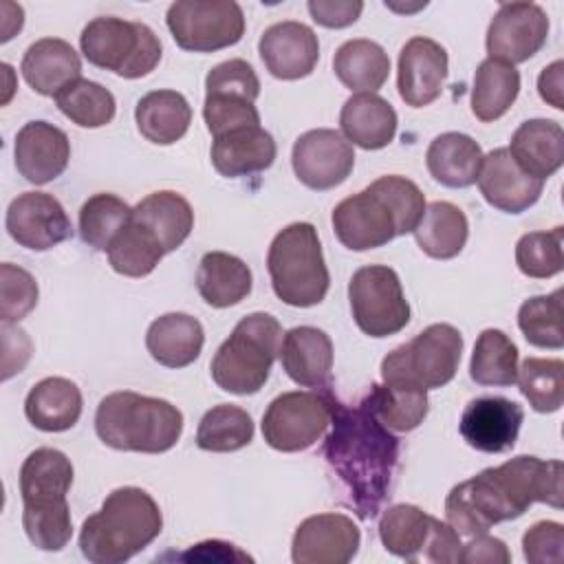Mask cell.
I'll return each instance as SVG.
<instances>
[{
  "mask_svg": "<svg viewBox=\"0 0 564 564\" xmlns=\"http://www.w3.org/2000/svg\"><path fill=\"white\" fill-rule=\"evenodd\" d=\"M469 377L478 386H513L518 377V346L498 328H485L471 352Z\"/></svg>",
  "mask_w": 564,
  "mask_h": 564,
  "instance_id": "cell-39",
  "label": "cell"
},
{
  "mask_svg": "<svg viewBox=\"0 0 564 564\" xmlns=\"http://www.w3.org/2000/svg\"><path fill=\"white\" fill-rule=\"evenodd\" d=\"M562 463L516 456L458 482L445 498L447 524L458 535H480L494 524L520 518L533 502L562 509Z\"/></svg>",
  "mask_w": 564,
  "mask_h": 564,
  "instance_id": "cell-1",
  "label": "cell"
},
{
  "mask_svg": "<svg viewBox=\"0 0 564 564\" xmlns=\"http://www.w3.org/2000/svg\"><path fill=\"white\" fill-rule=\"evenodd\" d=\"M134 121L150 143L172 145L189 130L192 108L178 90H152L137 101Z\"/></svg>",
  "mask_w": 564,
  "mask_h": 564,
  "instance_id": "cell-33",
  "label": "cell"
},
{
  "mask_svg": "<svg viewBox=\"0 0 564 564\" xmlns=\"http://www.w3.org/2000/svg\"><path fill=\"white\" fill-rule=\"evenodd\" d=\"M463 335L452 324H430L412 341L397 346L381 361L383 383L421 390L447 386L458 370Z\"/></svg>",
  "mask_w": 564,
  "mask_h": 564,
  "instance_id": "cell-10",
  "label": "cell"
},
{
  "mask_svg": "<svg viewBox=\"0 0 564 564\" xmlns=\"http://www.w3.org/2000/svg\"><path fill=\"white\" fill-rule=\"evenodd\" d=\"M251 441V414L231 403H220L207 410L196 430V445L205 452H236Z\"/></svg>",
  "mask_w": 564,
  "mask_h": 564,
  "instance_id": "cell-40",
  "label": "cell"
},
{
  "mask_svg": "<svg viewBox=\"0 0 564 564\" xmlns=\"http://www.w3.org/2000/svg\"><path fill=\"white\" fill-rule=\"evenodd\" d=\"M522 553L531 564H560L564 560V527L555 520H540L522 535Z\"/></svg>",
  "mask_w": 564,
  "mask_h": 564,
  "instance_id": "cell-50",
  "label": "cell"
},
{
  "mask_svg": "<svg viewBox=\"0 0 564 564\" xmlns=\"http://www.w3.org/2000/svg\"><path fill=\"white\" fill-rule=\"evenodd\" d=\"M361 401L390 432H412L430 410L427 390L403 383H375Z\"/></svg>",
  "mask_w": 564,
  "mask_h": 564,
  "instance_id": "cell-38",
  "label": "cell"
},
{
  "mask_svg": "<svg viewBox=\"0 0 564 564\" xmlns=\"http://www.w3.org/2000/svg\"><path fill=\"white\" fill-rule=\"evenodd\" d=\"M163 516L156 500L139 487L110 491L79 531V549L93 564H121L159 538Z\"/></svg>",
  "mask_w": 564,
  "mask_h": 564,
  "instance_id": "cell-4",
  "label": "cell"
},
{
  "mask_svg": "<svg viewBox=\"0 0 564 564\" xmlns=\"http://www.w3.org/2000/svg\"><path fill=\"white\" fill-rule=\"evenodd\" d=\"M132 220L154 236L165 253L181 247L194 229L192 205L176 192L148 194L132 207Z\"/></svg>",
  "mask_w": 564,
  "mask_h": 564,
  "instance_id": "cell-30",
  "label": "cell"
},
{
  "mask_svg": "<svg viewBox=\"0 0 564 564\" xmlns=\"http://www.w3.org/2000/svg\"><path fill=\"white\" fill-rule=\"evenodd\" d=\"M397 110L377 93H355L339 112V128L348 143L364 150H381L397 134Z\"/></svg>",
  "mask_w": 564,
  "mask_h": 564,
  "instance_id": "cell-27",
  "label": "cell"
},
{
  "mask_svg": "<svg viewBox=\"0 0 564 564\" xmlns=\"http://www.w3.org/2000/svg\"><path fill=\"white\" fill-rule=\"evenodd\" d=\"M476 181L485 200L507 214H520L535 205L544 187V181L518 167L507 148H496L482 156Z\"/></svg>",
  "mask_w": 564,
  "mask_h": 564,
  "instance_id": "cell-23",
  "label": "cell"
},
{
  "mask_svg": "<svg viewBox=\"0 0 564 564\" xmlns=\"http://www.w3.org/2000/svg\"><path fill=\"white\" fill-rule=\"evenodd\" d=\"M482 156L480 145L469 134L443 132L430 143L425 165L436 183L452 189H463L476 183Z\"/></svg>",
  "mask_w": 564,
  "mask_h": 564,
  "instance_id": "cell-32",
  "label": "cell"
},
{
  "mask_svg": "<svg viewBox=\"0 0 564 564\" xmlns=\"http://www.w3.org/2000/svg\"><path fill=\"white\" fill-rule=\"evenodd\" d=\"M9 236L24 249L46 251L73 236L70 218L62 203L46 192H24L7 207Z\"/></svg>",
  "mask_w": 564,
  "mask_h": 564,
  "instance_id": "cell-17",
  "label": "cell"
},
{
  "mask_svg": "<svg viewBox=\"0 0 564 564\" xmlns=\"http://www.w3.org/2000/svg\"><path fill=\"white\" fill-rule=\"evenodd\" d=\"M20 70L37 95L55 99L66 86L82 79V59L66 40L42 37L24 51Z\"/></svg>",
  "mask_w": 564,
  "mask_h": 564,
  "instance_id": "cell-25",
  "label": "cell"
},
{
  "mask_svg": "<svg viewBox=\"0 0 564 564\" xmlns=\"http://www.w3.org/2000/svg\"><path fill=\"white\" fill-rule=\"evenodd\" d=\"M564 229L529 231L516 242V264L527 278H553L564 269Z\"/></svg>",
  "mask_w": 564,
  "mask_h": 564,
  "instance_id": "cell-46",
  "label": "cell"
},
{
  "mask_svg": "<svg viewBox=\"0 0 564 564\" xmlns=\"http://www.w3.org/2000/svg\"><path fill=\"white\" fill-rule=\"evenodd\" d=\"M562 73H564V62L562 59H555L553 64H549L540 77H538V90H540V97L551 104L553 108L562 110L564 108V97H562Z\"/></svg>",
  "mask_w": 564,
  "mask_h": 564,
  "instance_id": "cell-54",
  "label": "cell"
},
{
  "mask_svg": "<svg viewBox=\"0 0 564 564\" xmlns=\"http://www.w3.org/2000/svg\"><path fill=\"white\" fill-rule=\"evenodd\" d=\"M458 562H465V564H509L511 553H509L507 544L500 538L480 533V535H474L467 544H463Z\"/></svg>",
  "mask_w": 564,
  "mask_h": 564,
  "instance_id": "cell-52",
  "label": "cell"
},
{
  "mask_svg": "<svg viewBox=\"0 0 564 564\" xmlns=\"http://www.w3.org/2000/svg\"><path fill=\"white\" fill-rule=\"evenodd\" d=\"M273 293L289 306L319 304L330 286L317 229L311 223H291L275 234L267 253Z\"/></svg>",
  "mask_w": 564,
  "mask_h": 564,
  "instance_id": "cell-7",
  "label": "cell"
},
{
  "mask_svg": "<svg viewBox=\"0 0 564 564\" xmlns=\"http://www.w3.org/2000/svg\"><path fill=\"white\" fill-rule=\"evenodd\" d=\"M361 544L359 527L344 513H315L293 533L291 557L295 564H346Z\"/></svg>",
  "mask_w": 564,
  "mask_h": 564,
  "instance_id": "cell-18",
  "label": "cell"
},
{
  "mask_svg": "<svg viewBox=\"0 0 564 564\" xmlns=\"http://www.w3.org/2000/svg\"><path fill=\"white\" fill-rule=\"evenodd\" d=\"M196 286L209 306L227 308L251 293V269L238 256L209 251L198 262Z\"/></svg>",
  "mask_w": 564,
  "mask_h": 564,
  "instance_id": "cell-34",
  "label": "cell"
},
{
  "mask_svg": "<svg viewBox=\"0 0 564 564\" xmlns=\"http://www.w3.org/2000/svg\"><path fill=\"white\" fill-rule=\"evenodd\" d=\"M110 267L126 278H145L150 275L165 251L154 240L150 231L137 225L132 218L130 223L117 234V238L106 249Z\"/></svg>",
  "mask_w": 564,
  "mask_h": 564,
  "instance_id": "cell-42",
  "label": "cell"
},
{
  "mask_svg": "<svg viewBox=\"0 0 564 564\" xmlns=\"http://www.w3.org/2000/svg\"><path fill=\"white\" fill-rule=\"evenodd\" d=\"M352 319L370 337H390L410 322V304L401 280L392 267L368 264L352 273L348 282Z\"/></svg>",
  "mask_w": 564,
  "mask_h": 564,
  "instance_id": "cell-12",
  "label": "cell"
},
{
  "mask_svg": "<svg viewBox=\"0 0 564 564\" xmlns=\"http://www.w3.org/2000/svg\"><path fill=\"white\" fill-rule=\"evenodd\" d=\"M333 70L346 88L377 93L390 75V57L381 44L368 37H355L335 51Z\"/></svg>",
  "mask_w": 564,
  "mask_h": 564,
  "instance_id": "cell-35",
  "label": "cell"
},
{
  "mask_svg": "<svg viewBox=\"0 0 564 564\" xmlns=\"http://www.w3.org/2000/svg\"><path fill=\"white\" fill-rule=\"evenodd\" d=\"M165 22L174 42L192 53L220 51L245 35V13L234 0H178Z\"/></svg>",
  "mask_w": 564,
  "mask_h": 564,
  "instance_id": "cell-14",
  "label": "cell"
},
{
  "mask_svg": "<svg viewBox=\"0 0 564 564\" xmlns=\"http://www.w3.org/2000/svg\"><path fill=\"white\" fill-rule=\"evenodd\" d=\"M95 432L104 445L119 452L163 454L183 434V412L165 399L121 390L99 401Z\"/></svg>",
  "mask_w": 564,
  "mask_h": 564,
  "instance_id": "cell-6",
  "label": "cell"
},
{
  "mask_svg": "<svg viewBox=\"0 0 564 564\" xmlns=\"http://www.w3.org/2000/svg\"><path fill=\"white\" fill-rule=\"evenodd\" d=\"M37 282L35 278L11 262L0 267V317L2 322H20L37 304Z\"/></svg>",
  "mask_w": 564,
  "mask_h": 564,
  "instance_id": "cell-48",
  "label": "cell"
},
{
  "mask_svg": "<svg viewBox=\"0 0 564 564\" xmlns=\"http://www.w3.org/2000/svg\"><path fill=\"white\" fill-rule=\"evenodd\" d=\"M203 119L207 130L214 137L260 126V112L247 97L240 95H227V93H212L205 95L203 104Z\"/></svg>",
  "mask_w": 564,
  "mask_h": 564,
  "instance_id": "cell-47",
  "label": "cell"
},
{
  "mask_svg": "<svg viewBox=\"0 0 564 564\" xmlns=\"http://www.w3.org/2000/svg\"><path fill=\"white\" fill-rule=\"evenodd\" d=\"M57 108L79 128H101L115 119L117 101L108 88L90 79H77L55 97Z\"/></svg>",
  "mask_w": 564,
  "mask_h": 564,
  "instance_id": "cell-44",
  "label": "cell"
},
{
  "mask_svg": "<svg viewBox=\"0 0 564 564\" xmlns=\"http://www.w3.org/2000/svg\"><path fill=\"white\" fill-rule=\"evenodd\" d=\"M212 93L240 95L249 101H256L260 95V79L253 66L245 59H227L216 64L205 77V95Z\"/></svg>",
  "mask_w": 564,
  "mask_h": 564,
  "instance_id": "cell-49",
  "label": "cell"
},
{
  "mask_svg": "<svg viewBox=\"0 0 564 564\" xmlns=\"http://www.w3.org/2000/svg\"><path fill=\"white\" fill-rule=\"evenodd\" d=\"M549 37V15L535 2H502L487 29L491 59L522 64L531 59Z\"/></svg>",
  "mask_w": 564,
  "mask_h": 564,
  "instance_id": "cell-15",
  "label": "cell"
},
{
  "mask_svg": "<svg viewBox=\"0 0 564 564\" xmlns=\"http://www.w3.org/2000/svg\"><path fill=\"white\" fill-rule=\"evenodd\" d=\"M73 485L68 456L53 447L33 449L20 467L22 527L33 546L62 551L73 535L66 494Z\"/></svg>",
  "mask_w": 564,
  "mask_h": 564,
  "instance_id": "cell-5",
  "label": "cell"
},
{
  "mask_svg": "<svg viewBox=\"0 0 564 564\" xmlns=\"http://www.w3.org/2000/svg\"><path fill=\"white\" fill-rule=\"evenodd\" d=\"M524 412L505 397H478L463 410L458 430L469 447L485 454H502L513 449Z\"/></svg>",
  "mask_w": 564,
  "mask_h": 564,
  "instance_id": "cell-19",
  "label": "cell"
},
{
  "mask_svg": "<svg viewBox=\"0 0 564 564\" xmlns=\"http://www.w3.org/2000/svg\"><path fill=\"white\" fill-rule=\"evenodd\" d=\"M333 357L330 337L315 326H295L284 333L280 344L284 372L304 388H328Z\"/></svg>",
  "mask_w": 564,
  "mask_h": 564,
  "instance_id": "cell-24",
  "label": "cell"
},
{
  "mask_svg": "<svg viewBox=\"0 0 564 564\" xmlns=\"http://www.w3.org/2000/svg\"><path fill=\"white\" fill-rule=\"evenodd\" d=\"M520 392L535 412H557L564 403V364L562 359L527 357L516 377Z\"/></svg>",
  "mask_w": 564,
  "mask_h": 564,
  "instance_id": "cell-45",
  "label": "cell"
},
{
  "mask_svg": "<svg viewBox=\"0 0 564 564\" xmlns=\"http://www.w3.org/2000/svg\"><path fill=\"white\" fill-rule=\"evenodd\" d=\"M425 212V196L405 176L388 174L366 189L344 198L333 209V231L350 251H368L388 245L397 236L412 234Z\"/></svg>",
  "mask_w": 564,
  "mask_h": 564,
  "instance_id": "cell-3",
  "label": "cell"
},
{
  "mask_svg": "<svg viewBox=\"0 0 564 564\" xmlns=\"http://www.w3.org/2000/svg\"><path fill=\"white\" fill-rule=\"evenodd\" d=\"M130 218L132 207L123 198L106 192L95 194L79 209V236L88 247L106 251Z\"/></svg>",
  "mask_w": 564,
  "mask_h": 564,
  "instance_id": "cell-43",
  "label": "cell"
},
{
  "mask_svg": "<svg viewBox=\"0 0 564 564\" xmlns=\"http://www.w3.org/2000/svg\"><path fill=\"white\" fill-rule=\"evenodd\" d=\"M509 154L522 172L533 178L553 176L564 161V132L553 119H529L516 128Z\"/></svg>",
  "mask_w": 564,
  "mask_h": 564,
  "instance_id": "cell-28",
  "label": "cell"
},
{
  "mask_svg": "<svg viewBox=\"0 0 564 564\" xmlns=\"http://www.w3.org/2000/svg\"><path fill=\"white\" fill-rule=\"evenodd\" d=\"M364 11V2L359 0H311L308 13L311 18L326 29H344L357 22Z\"/></svg>",
  "mask_w": 564,
  "mask_h": 564,
  "instance_id": "cell-51",
  "label": "cell"
},
{
  "mask_svg": "<svg viewBox=\"0 0 564 564\" xmlns=\"http://www.w3.org/2000/svg\"><path fill=\"white\" fill-rule=\"evenodd\" d=\"M520 93V73L516 66L500 59H482L474 75L471 112L476 119L489 123L500 119Z\"/></svg>",
  "mask_w": 564,
  "mask_h": 564,
  "instance_id": "cell-37",
  "label": "cell"
},
{
  "mask_svg": "<svg viewBox=\"0 0 564 564\" xmlns=\"http://www.w3.org/2000/svg\"><path fill=\"white\" fill-rule=\"evenodd\" d=\"M82 405L77 383L64 377H46L29 390L24 414L29 423L42 432H66L79 421Z\"/></svg>",
  "mask_w": 564,
  "mask_h": 564,
  "instance_id": "cell-31",
  "label": "cell"
},
{
  "mask_svg": "<svg viewBox=\"0 0 564 564\" xmlns=\"http://www.w3.org/2000/svg\"><path fill=\"white\" fill-rule=\"evenodd\" d=\"M412 234L425 256L449 260L463 251L469 236V223L458 205L434 200L425 205L423 218Z\"/></svg>",
  "mask_w": 564,
  "mask_h": 564,
  "instance_id": "cell-36",
  "label": "cell"
},
{
  "mask_svg": "<svg viewBox=\"0 0 564 564\" xmlns=\"http://www.w3.org/2000/svg\"><path fill=\"white\" fill-rule=\"evenodd\" d=\"M291 163L300 183L324 192L341 185L350 176L355 167V150L341 132L317 128L295 139Z\"/></svg>",
  "mask_w": 564,
  "mask_h": 564,
  "instance_id": "cell-16",
  "label": "cell"
},
{
  "mask_svg": "<svg viewBox=\"0 0 564 564\" xmlns=\"http://www.w3.org/2000/svg\"><path fill=\"white\" fill-rule=\"evenodd\" d=\"M176 560L187 562H251V557L240 551L238 546L223 542V540H205L187 549L185 553L176 555Z\"/></svg>",
  "mask_w": 564,
  "mask_h": 564,
  "instance_id": "cell-53",
  "label": "cell"
},
{
  "mask_svg": "<svg viewBox=\"0 0 564 564\" xmlns=\"http://www.w3.org/2000/svg\"><path fill=\"white\" fill-rule=\"evenodd\" d=\"M379 538L388 553L408 562L452 564L460 560V535L416 505H392L379 518Z\"/></svg>",
  "mask_w": 564,
  "mask_h": 564,
  "instance_id": "cell-11",
  "label": "cell"
},
{
  "mask_svg": "<svg viewBox=\"0 0 564 564\" xmlns=\"http://www.w3.org/2000/svg\"><path fill=\"white\" fill-rule=\"evenodd\" d=\"M280 344V322L269 313H249L218 346L212 359L214 383L231 394H256L271 375Z\"/></svg>",
  "mask_w": 564,
  "mask_h": 564,
  "instance_id": "cell-8",
  "label": "cell"
},
{
  "mask_svg": "<svg viewBox=\"0 0 564 564\" xmlns=\"http://www.w3.org/2000/svg\"><path fill=\"white\" fill-rule=\"evenodd\" d=\"M518 326L531 346L560 350L564 346V291L524 300L518 311Z\"/></svg>",
  "mask_w": 564,
  "mask_h": 564,
  "instance_id": "cell-41",
  "label": "cell"
},
{
  "mask_svg": "<svg viewBox=\"0 0 564 564\" xmlns=\"http://www.w3.org/2000/svg\"><path fill=\"white\" fill-rule=\"evenodd\" d=\"M203 344V324L187 313H165L156 317L145 333V348L150 357L165 368H185L194 364Z\"/></svg>",
  "mask_w": 564,
  "mask_h": 564,
  "instance_id": "cell-29",
  "label": "cell"
},
{
  "mask_svg": "<svg viewBox=\"0 0 564 564\" xmlns=\"http://www.w3.org/2000/svg\"><path fill=\"white\" fill-rule=\"evenodd\" d=\"M275 154V141L262 126L240 128L214 137L209 152L214 170L227 178L264 172L273 165Z\"/></svg>",
  "mask_w": 564,
  "mask_h": 564,
  "instance_id": "cell-26",
  "label": "cell"
},
{
  "mask_svg": "<svg viewBox=\"0 0 564 564\" xmlns=\"http://www.w3.org/2000/svg\"><path fill=\"white\" fill-rule=\"evenodd\" d=\"M13 159L20 176L33 185H46L66 170L70 141L48 121H29L15 134Z\"/></svg>",
  "mask_w": 564,
  "mask_h": 564,
  "instance_id": "cell-22",
  "label": "cell"
},
{
  "mask_svg": "<svg viewBox=\"0 0 564 564\" xmlns=\"http://www.w3.org/2000/svg\"><path fill=\"white\" fill-rule=\"evenodd\" d=\"M324 458L346 487L357 516L375 518L390 496L399 465V438L361 401L352 408L333 397Z\"/></svg>",
  "mask_w": 564,
  "mask_h": 564,
  "instance_id": "cell-2",
  "label": "cell"
},
{
  "mask_svg": "<svg viewBox=\"0 0 564 564\" xmlns=\"http://www.w3.org/2000/svg\"><path fill=\"white\" fill-rule=\"evenodd\" d=\"M79 48L93 66L126 79L152 73L163 53L159 35L148 24L115 15L90 20L79 35Z\"/></svg>",
  "mask_w": 564,
  "mask_h": 564,
  "instance_id": "cell-9",
  "label": "cell"
},
{
  "mask_svg": "<svg viewBox=\"0 0 564 564\" xmlns=\"http://www.w3.org/2000/svg\"><path fill=\"white\" fill-rule=\"evenodd\" d=\"M333 394L293 390L275 397L262 416V436L278 452H302L315 445L330 427Z\"/></svg>",
  "mask_w": 564,
  "mask_h": 564,
  "instance_id": "cell-13",
  "label": "cell"
},
{
  "mask_svg": "<svg viewBox=\"0 0 564 564\" xmlns=\"http://www.w3.org/2000/svg\"><path fill=\"white\" fill-rule=\"evenodd\" d=\"M258 53L267 70L284 82L308 77L319 59V40L311 26L295 20L275 22L260 35Z\"/></svg>",
  "mask_w": 564,
  "mask_h": 564,
  "instance_id": "cell-21",
  "label": "cell"
},
{
  "mask_svg": "<svg viewBox=\"0 0 564 564\" xmlns=\"http://www.w3.org/2000/svg\"><path fill=\"white\" fill-rule=\"evenodd\" d=\"M445 79L447 51L436 40L416 35L403 44L397 66V88L408 106L423 108L436 101Z\"/></svg>",
  "mask_w": 564,
  "mask_h": 564,
  "instance_id": "cell-20",
  "label": "cell"
}]
</instances>
